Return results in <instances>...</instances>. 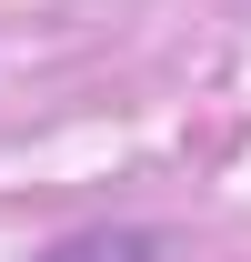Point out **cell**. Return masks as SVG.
Masks as SVG:
<instances>
[{
	"label": "cell",
	"mask_w": 251,
	"mask_h": 262,
	"mask_svg": "<svg viewBox=\"0 0 251 262\" xmlns=\"http://www.w3.org/2000/svg\"><path fill=\"white\" fill-rule=\"evenodd\" d=\"M40 262H171V232H151V222H101V232L51 242Z\"/></svg>",
	"instance_id": "1"
}]
</instances>
